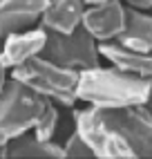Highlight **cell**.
<instances>
[{
	"mask_svg": "<svg viewBox=\"0 0 152 159\" xmlns=\"http://www.w3.org/2000/svg\"><path fill=\"white\" fill-rule=\"evenodd\" d=\"M76 132L101 159H152V110L145 103L74 112Z\"/></svg>",
	"mask_w": 152,
	"mask_h": 159,
	"instance_id": "6da1fadb",
	"label": "cell"
},
{
	"mask_svg": "<svg viewBox=\"0 0 152 159\" xmlns=\"http://www.w3.org/2000/svg\"><path fill=\"white\" fill-rule=\"evenodd\" d=\"M152 90V79L136 76L121 67H87L78 70L76 99L94 108H123L145 103Z\"/></svg>",
	"mask_w": 152,
	"mask_h": 159,
	"instance_id": "7a4b0ae2",
	"label": "cell"
},
{
	"mask_svg": "<svg viewBox=\"0 0 152 159\" xmlns=\"http://www.w3.org/2000/svg\"><path fill=\"white\" fill-rule=\"evenodd\" d=\"M49 105V99L34 92L25 83L7 79L0 92V157H7V141L34 128Z\"/></svg>",
	"mask_w": 152,
	"mask_h": 159,
	"instance_id": "3957f363",
	"label": "cell"
},
{
	"mask_svg": "<svg viewBox=\"0 0 152 159\" xmlns=\"http://www.w3.org/2000/svg\"><path fill=\"white\" fill-rule=\"evenodd\" d=\"M11 79L25 83L34 92L42 94L45 99L58 101L60 105H74L76 101V83H78V70L60 67L42 56H31L25 63L14 67Z\"/></svg>",
	"mask_w": 152,
	"mask_h": 159,
	"instance_id": "277c9868",
	"label": "cell"
},
{
	"mask_svg": "<svg viewBox=\"0 0 152 159\" xmlns=\"http://www.w3.org/2000/svg\"><path fill=\"white\" fill-rule=\"evenodd\" d=\"M99 54L101 52L96 45V38L83 25H78L67 34L45 29V45H42L38 56L56 63L60 67L87 70L99 65Z\"/></svg>",
	"mask_w": 152,
	"mask_h": 159,
	"instance_id": "5b68a950",
	"label": "cell"
},
{
	"mask_svg": "<svg viewBox=\"0 0 152 159\" xmlns=\"http://www.w3.org/2000/svg\"><path fill=\"white\" fill-rule=\"evenodd\" d=\"M81 25L101 43L114 40L125 27V7L121 5V0H110L103 5L85 7Z\"/></svg>",
	"mask_w": 152,
	"mask_h": 159,
	"instance_id": "8992f818",
	"label": "cell"
},
{
	"mask_svg": "<svg viewBox=\"0 0 152 159\" xmlns=\"http://www.w3.org/2000/svg\"><path fill=\"white\" fill-rule=\"evenodd\" d=\"M49 0H0V36L29 29L42 16Z\"/></svg>",
	"mask_w": 152,
	"mask_h": 159,
	"instance_id": "52a82bcc",
	"label": "cell"
},
{
	"mask_svg": "<svg viewBox=\"0 0 152 159\" xmlns=\"http://www.w3.org/2000/svg\"><path fill=\"white\" fill-rule=\"evenodd\" d=\"M5 47L0 52V63L9 70L25 63L31 56H38L42 45H45V27L40 29H25L16 31V34L5 36Z\"/></svg>",
	"mask_w": 152,
	"mask_h": 159,
	"instance_id": "ba28073f",
	"label": "cell"
},
{
	"mask_svg": "<svg viewBox=\"0 0 152 159\" xmlns=\"http://www.w3.org/2000/svg\"><path fill=\"white\" fill-rule=\"evenodd\" d=\"M114 40L127 49L152 52V16L141 14L132 5L125 7V27Z\"/></svg>",
	"mask_w": 152,
	"mask_h": 159,
	"instance_id": "9c48e42d",
	"label": "cell"
},
{
	"mask_svg": "<svg viewBox=\"0 0 152 159\" xmlns=\"http://www.w3.org/2000/svg\"><path fill=\"white\" fill-rule=\"evenodd\" d=\"M83 11H85L83 0H49L40 20H42L45 29L67 34V31H72L81 25Z\"/></svg>",
	"mask_w": 152,
	"mask_h": 159,
	"instance_id": "30bf717a",
	"label": "cell"
},
{
	"mask_svg": "<svg viewBox=\"0 0 152 159\" xmlns=\"http://www.w3.org/2000/svg\"><path fill=\"white\" fill-rule=\"evenodd\" d=\"M99 52L112 61V65L121 67L125 72H132L136 76L152 79V52H136L118 45L116 40H105L99 45Z\"/></svg>",
	"mask_w": 152,
	"mask_h": 159,
	"instance_id": "8fae6325",
	"label": "cell"
},
{
	"mask_svg": "<svg viewBox=\"0 0 152 159\" xmlns=\"http://www.w3.org/2000/svg\"><path fill=\"white\" fill-rule=\"evenodd\" d=\"M7 157H27V159H58L65 157L63 152V146L49 141H40L36 134H18L14 139L7 141Z\"/></svg>",
	"mask_w": 152,
	"mask_h": 159,
	"instance_id": "7c38bea8",
	"label": "cell"
},
{
	"mask_svg": "<svg viewBox=\"0 0 152 159\" xmlns=\"http://www.w3.org/2000/svg\"><path fill=\"white\" fill-rule=\"evenodd\" d=\"M56 125H58V110L54 108V103L49 101L45 112L40 114V119L34 123V134L40 141H49L54 137V132H56Z\"/></svg>",
	"mask_w": 152,
	"mask_h": 159,
	"instance_id": "4fadbf2b",
	"label": "cell"
},
{
	"mask_svg": "<svg viewBox=\"0 0 152 159\" xmlns=\"http://www.w3.org/2000/svg\"><path fill=\"white\" fill-rule=\"evenodd\" d=\"M63 152H65V157H72V159H78V157H94L92 148L83 141V137H81L78 132H74L69 139H67V143L63 146Z\"/></svg>",
	"mask_w": 152,
	"mask_h": 159,
	"instance_id": "5bb4252c",
	"label": "cell"
},
{
	"mask_svg": "<svg viewBox=\"0 0 152 159\" xmlns=\"http://www.w3.org/2000/svg\"><path fill=\"white\" fill-rule=\"evenodd\" d=\"M127 2L136 9H150L152 7V0H127Z\"/></svg>",
	"mask_w": 152,
	"mask_h": 159,
	"instance_id": "9a60e30c",
	"label": "cell"
},
{
	"mask_svg": "<svg viewBox=\"0 0 152 159\" xmlns=\"http://www.w3.org/2000/svg\"><path fill=\"white\" fill-rule=\"evenodd\" d=\"M5 83H7V67L2 65V63H0V92H2Z\"/></svg>",
	"mask_w": 152,
	"mask_h": 159,
	"instance_id": "2e32d148",
	"label": "cell"
},
{
	"mask_svg": "<svg viewBox=\"0 0 152 159\" xmlns=\"http://www.w3.org/2000/svg\"><path fill=\"white\" fill-rule=\"evenodd\" d=\"M87 7H92V5H103V2H110V0H83Z\"/></svg>",
	"mask_w": 152,
	"mask_h": 159,
	"instance_id": "e0dca14e",
	"label": "cell"
},
{
	"mask_svg": "<svg viewBox=\"0 0 152 159\" xmlns=\"http://www.w3.org/2000/svg\"><path fill=\"white\" fill-rule=\"evenodd\" d=\"M145 105H148V108L152 110V90H150V97H148V101H145Z\"/></svg>",
	"mask_w": 152,
	"mask_h": 159,
	"instance_id": "ac0fdd59",
	"label": "cell"
}]
</instances>
